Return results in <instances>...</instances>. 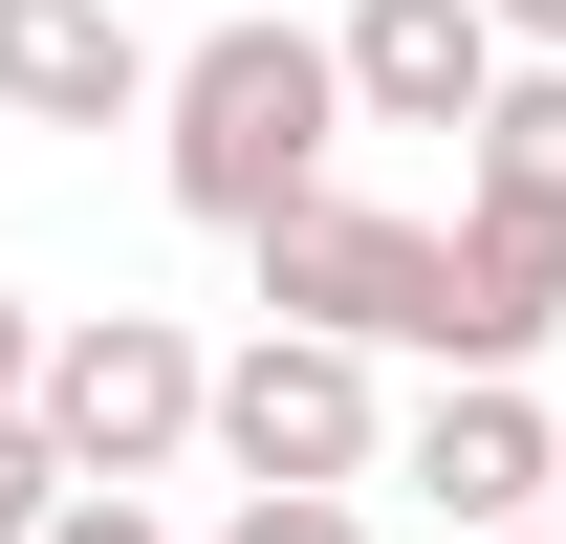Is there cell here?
Returning <instances> with one entry per match:
<instances>
[{
  "instance_id": "obj_1",
  "label": "cell",
  "mask_w": 566,
  "mask_h": 544,
  "mask_svg": "<svg viewBox=\"0 0 566 544\" xmlns=\"http://www.w3.org/2000/svg\"><path fill=\"white\" fill-rule=\"evenodd\" d=\"M349 44L327 22H197L175 44V87H153V175H175V218H218V240H262L283 197H327V153H349Z\"/></svg>"
},
{
  "instance_id": "obj_2",
  "label": "cell",
  "mask_w": 566,
  "mask_h": 544,
  "mask_svg": "<svg viewBox=\"0 0 566 544\" xmlns=\"http://www.w3.org/2000/svg\"><path fill=\"white\" fill-rule=\"evenodd\" d=\"M262 305L283 327H349V348H415V370H480V283H458V218H392V197H283L262 240Z\"/></svg>"
},
{
  "instance_id": "obj_3",
  "label": "cell",
  "mask_w": 566,
  "mask_h": 544,
  "mask_svg": "<svg viewBox=\"0 0 566 544\" xmlns=\"http://www.w3.org/2000/svg\"><path fill=\"white\" fill-rule=\"evenodd\" d=\"M44 436H66V479L218 458V348L175 327V305H87V327H44Z\"/></svg>"
},
{
  "instance_id": "obj_4",
  "label": "cell",
  "mask_w": 566,
  "mask_h": 544,
  "mask_svg": "<svg viewBox=\"0 0 566 544\" xmlns=\"http://www.w3.org/2000/svg\"><path fill=\"white\" fill-rule=\"evenodd\" d=\"M218 479H392V348L262 305V348H218Z\"/></svg>"
},
{
  "instance_id": "obj_5",
  "label": "cell",
  "mask_w": 566,
  "mask_h": 544,
  "mask_svg": "<svg viewBox=\"0 0 566 544\" xmlns=\"http://www.w3.org/2000/svg\"><path fill=\"white\" fill-rule=\"evenodd\" d=\"M392 479L436 501V544H480V523H545L566 436H545V393H523V370H436V393L392 414Z\"/></svg>"
},
{
  "instance_id": "obj_6",
  "label": "cell",
  "mask_w": 566,
  "mask_h": 544,
  "mask_svg": "<svg viewBox=\"0 0 566 544\" xmlns=\"http://www.w3.org/2000/svg\"><path fill=\"white\" fill-rule=\"evenodd\" d=\"M327 44H349V109H370V132H480L501 66H523L501 0H349Z\"/></svg>"
},
{
  "instance_id": "obj_7",
  "label": "cell",
  "mask_w": 566,
  "mask_h": 544,
  "mask_svg": "<svg viewBox=\"0 0 566 544\" xmlns=\"http://www.w3.org/2000/svg\"><path fill=\"white\" fill-rule=\"evenodd\" d=\"M153 44H132V0H0V109L22 132H153Z\"/></svg>"
},
{
  "instance_id": "obj_8",
  "label": "cell",
  "mask_w": 566,
  "mask_h": 544,
  "mask_svg": "<svg viewBox=\"0 0 566 544\" xmlns=\"http://www.w3.org/2000/svg\"><path fill=\"white\" fill-rule=\"evenodd\" d=\"M458 283H480V370H545V327H566V218L545 197H458Z\"/></svg>"
},
{
  "instance_id": "obj_9",
  "label": "cell",
  "mask_w": 566,
  "mask_h": 544,
  "mask_svg": "<svg viewBox=\"0 0 566 544\" xmlns=\"http://www.w3.org/2000/svg\"><path fill=\"white\" fill-rule=\"evenodd\" d=\"M458 197H545V218H566V66H545V44H523L501 109L458 132Z\"/></svg>"
},
{
  "instance_id": "obj_10",
  "label": "cell",
  "mask_w": 566,
  "mask_h": 544,
  "mask_svg": "<svg viewBox=\"0 0 566 544\" xmlns=\"http://www.w3.org/2000/svg\"><path fill=\"white\" fill-rule=\"evenodd\" d=\"M218 544H370V501H349V479H240Z\"/></svg>"
},
{
  "instance_id": "obj_11",
  "label": "cell",
  "mask_w": 566,
  "mask_h": 544,
  "mask_svg": "<svg viewBox=\"0 0 566 544\" xmlns=\"http://www.w3.org/2000/svg\"><path fill=\"white\" fill-rule=\"evenodd\" d=\"M44 501H66V436H44V414H0V544H44Z\"/></svg>"
},
{
  "instance_id": "obj_12",
  "label": "cell",
  "mask_w": 566,
  "mask_h": 544,
  "mask_svg": "<svg viewBox=\"0 0 566 544\" xmlns=\"http://www.w3.org/2000/svg\"><path fill=\"white\" fill-rule=\"evenodd\" d=\"M44 544H175V523H153V479H66V501H44Z\"/></svg>"
},
{
  "instance_id": "obj_13",
  "label": "cell",
  "mask_w": 566,
  "mask_h": 544,
  "mask_svg": "<svg viewBox=\"0 0 566 544\" xmlns=\"http://www.w3.org/2000/svg\"><path fill=\"white\" fill-rule=\"evenodd\" d=\"M0 414H44V305H0Z\"/></svg>"
},
{
  "instance_id": "obj_14",
  "label": "cell",
  "mask_w": 566,
  "mask_h": 544,
  "mask_svg": "<svg viewBox=\"0 0 566 544\" xmlns=\"http://www.w3.org/2000/svg\"><path fill=\"white\" fill-rule=\"evenodd\" d=\"M501 44H545V66H566V0H501Z\"/></svg>"
},
{
  "instance_id": "obj_15",
  "label": "cell",
  "mask_w": 566,
  "mask_h": 544,
  "mask_svg": "<svg viewBox=\"0 0 566 544\" xmlns=\"http://www.w3.org/2000/svg\"><path fill=\"white\" fill-rule=\"evenodd\" d=\"M545 544H566V479H545Z\"/></svg>"
},
{
  "instance_id": "obj_16",
  "label": "cell",
  "mask_w": 566,
  "mask_h": 544,
  "mask_svg": "<svg viewBox=\"0 0 566 544\" xmlns=\"http://www.w3.org/2000/svg\"><path fill=\"white\" fill-rule=\"evenodd\" d=\"M480 544H545V523H480Z\"/></svg>"
}]
</instances>
